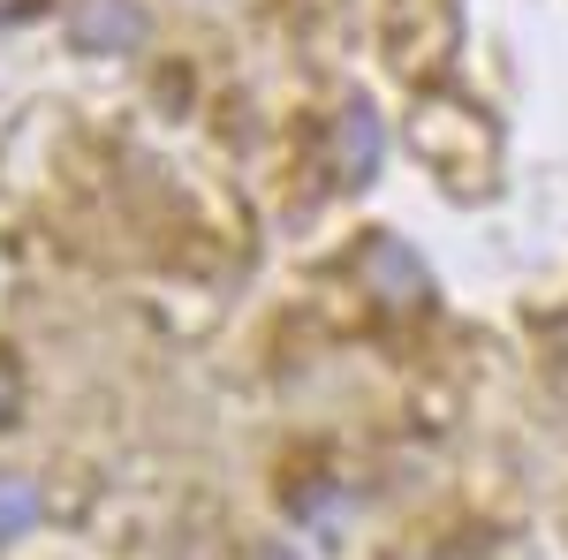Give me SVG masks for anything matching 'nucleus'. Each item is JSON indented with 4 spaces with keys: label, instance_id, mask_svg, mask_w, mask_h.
Returning <instances> with one entry per match:
<instances>
[{
    "label": "nucleus",
    "instance_id": "4",
    "mask_svg": "<svg viewBox=\"0 0 568 560\" xmlns=\"http://www.w3.org/2000/svg\"><path fill=\"white\" fill-rule=\"evenodd\" d=\"M39 522V485L31 477H16V470H0V546L8 538H23Z\"/></svg>",
    "mask_w": 568,
    "mask_h": 560
},
{
    "label": "nucleus",
    "instance_id": "1",
    "mask_svg": "<svg viewBox=\"0 0 568 560\" xmlns=\"http://www.w3.org/2000/svg\"><path fill=\"white\" fill-rule=\"evenodd\" d=\"M364 281H372V296H387L394 310H425V303H433L425 265L409 258L394 235H372V243H364Z\"/></svg>",
    "mask_w": 568,
    "mask_h": 560
},
{
    "label": "nucleus",
    "instance_id": "5",
    "mask_svg": "<svg viewBox=\"0 0 568 560\" xmlns=\"http://www.w3.org/2000/svg\"><path fill=\"white\" fill-rule=\"evenodd\" d=\"M8 417H16V371L0 364V425H8Z\"/></svg>",
    "mask_w": 568,
    "mask_h": 560
},
{
    "label": "nucleus",
    "instance_id": "2",
    "mask_svg": "<svg viewBox=\"0 0 568 560\" xmlns=\"http://www.w3.org/2000/svg\"><path fill=\"white\" fill-rule=\"evenodd\" d=\"M372 167H379V114H372L364 99H349V114H342V130H334V174H342L349 190H364Z\"/></svg>",
    "mask_w": 568,
    "mask_h": 560
},
{
    "label": "nucleus",
    "instance_id": "3",
    "mask_svg": "<svg viewBox=\"0 0 568 560\" xmlns=\"http://www.w3.org/2000/svg\"><path fill=\"white\" fill-rule=\"evenodd\" d=\"M136 39H144V16H136L130 0H84V8H77V45H91V53H99V45L122 53V45H136Z\"/></svg>",
    "mask_w": 568,
    "mask_h": 560
}]
</instances>
